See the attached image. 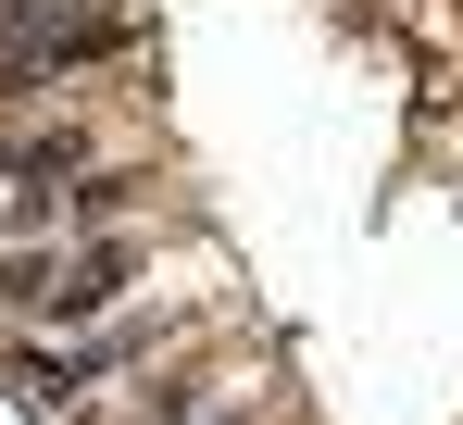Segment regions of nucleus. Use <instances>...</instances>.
I'll return each instance as SVG.
<instances>
[{"mask_svg":"<svg viewBox=\"0 0 463 425\" xmlns=\"http://www.w3.org/2000/svg\"><path fill=\"white\" fill-rule=\"evenodd\" d=\"M138 263H151L138 238H100V250H76V263H51V276H38V313H51V326H88L113 288L138 276Z\"/></svg>","mask_w":463,"mask_h":425,"instance_id":"2","label":"nucleus"},{"mask_svg":"<svg viewBox=\"0 0 463 425\" xmlns=\"http://www.w3.org/2000/svg\"><path fill=\"white\" fill-rule=\"evenodd\" d=\"M113 38H126V25H113V0H0V100L51 88L63 63L113 51Z\"/></svg>","mask_w":463,"mask_h":425,"instance_id":"1","label":"nucleus"},{"mask_svg":"<svg viewBox=\"0 0 463 425\" xmlns=\"http://www.w3.org/2000/svg\"><path fill=\"white\" fill-rule=\"evenodd\" d=\"M13 401H25L38 425L63 413V401H76V375H63V351H13Z\"/></svg>","mask_w":463,"mask_h":425,"instance_id":"4","label":"nucleus"},{"mask_svg":"<svg viewBox=\"0 0 463 425\" xmlns=\"http://www.w3.org/2000/svg\"><path fill=\"white\" fill-rule=\"evenodd\" d=\"M0 175H25V188L88 175V126H25V138H0Z\"/></svg>","mask_w":463,"mask_h":425,"instance_id":"3","label":"nucleus"},{"mask_svg":"<svg viewBox=\"0 0 463 425\" xmlns=\"http://www.w3.org/2000/svg\"><path fill=\"white\" fill-rule=\"evenodd\" d=\"M151 201V175H88L76 188V225H113V212H138Z\"/></svg>","mask_w":463,"mask_h":425,"instance_id":"5","label":"nucleus"}]
</instances>
